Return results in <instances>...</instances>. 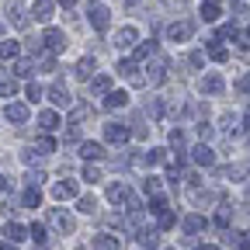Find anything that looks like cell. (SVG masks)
I'll list each match as a JSON object with an SVG mask.
<instances>
[{"instance_id":"9","label":"cell","mask_w":250,"mask_h":250,"mask_svg":"<svg viewBox=\"0 0 250 250\" xmlns=\"http://www.w3.org/2000/svg\"><path fill=\"white\" fill-rule=\"evenodd\" d=\"M49 98H52L56 108H70V101H73V98H70V90H66V87H59V83L49 90Z\"/></svg>"},{"instance_id":"19","label":"cell","mask_w":250,"mask_h":250,"mask_svg":"<svg viewBox=\"0 0 250 250\" xmlns=\"http://www.w3.org/2000/svg\"><path fill=\"white\" fill-rule=\"evenodd\" d=\"M205 229V219L202 215H188L184 219V233H202Z\"/></svg>"},{"instance_id":"21","label":"cell","mask_w":250,"mask_h":250,"mask_svg":"<svg viewBox=\"0 0 250 250\" xmlns=\"http://www.w3.org/2000/svg\"><path fill=\"white\" fill-rule=\"evenodd\" d=\"M90 90H94V94H111V80H108V77H94Z\"/></svg>"},{"instance_id":"41","label":"cell","mask_w":250,"mask_h":250,"mask_svg":"<svg viewBox=\"0 0 250 250\" xmlns=\"http://www.w3.org/2000/svg\"><path fill=\"white\" fill-rule=\"evenodd\" d=\"M160 226H164V229H170V226H174V215H170V212H164V215H160Z\"/></svg>"},{"instance_id":"33","label":"cell","mask_w":250,"mask_h":250,"mask_svg":"<svg viewBox=\"0 0 250 250\" xmlns=\"http://www.w3.org/2000/svg\"><path fill=\"white\" fill-rule=\"evenodd\" d=\"M83 181H101V170L87 164V167H83Z\"/></svg>"},{"instance_id":"46","label":"cell","mask_w":250,"mask_h":250,"mask_svg":"<svg viewBox=\"0 0 250 250\" xmlns=\"http://www.w3.org/2000/svg\"><path fill=\"white\" fill-rule=\"evenodd\" d=\"M59 4H62V7H73V4H77V0H59Z\"/></svg>"},{"instance_id":"10","label":"cell","mask_w":250,"mask_h":250,"mask_svg":"<svg viewBox=\"0 0 250 250\" xmlns=\"http://www.w3.org/2000/svg\"><path fill=\"white\" fill-rule=\"evenodd\" d=\"M42 42H45V45H49L52 52H59L62 45H66V35H62V31H56V28H49V31H45V39H42Z\"/></svg>"},{"instance_id":"42","label":"cell","mask_w":250,"mask_h":250,"mask_svg":"<svg viewBox=\"0 0 250 250\" xmlns=\"http://www.w3.org/2000/svg\"><path fill=\"white\" fill-rule=\"evenodd\" d=\"M236 87H240L243 94H250V73H247V77H240V83H236Z\"/></svg>"},{"instance_id":"13","label":"cell","mask_w":250,"mask_h":250,"mask_svg":"<svg viewBox=\"0 0 250 250\" xmlns=\"http://www.w3.org/2000/svg\"><path fill=\"white\" fill-rule=\"evenodd\" d=\"M4 115H7L11 122H28V108H24V104H18V101H11Z\"/></svg>"},{"instance_id":"11","label":"cell","mask_w":250,"mask_h":250,"mask_svg":"<svg viewBox=\"0 0 250 250\" xmlns=\"http://www.w3.org/2000/svg\"><path fill=\"white\" fill-rule=\"evenodd\" d=\"M132 42H136V28H122L118 35H115V45L118 49H132Z\"/></svg>"},{"instance_id":"16","label":"cell","mask_w":250,"mask_h":250,"mask_svg":"<svg viewBox=\"0 0 250 250\" xmlns=\"http://www.w3.org/2000/svg\"><path fill=\"white\" fill-rule=\"evenodd\" d=\"M125 101H129V94H125V90H111L104 98V108H125Z\"/></svg>"},{"instance_id":"37","label":"cell","mask_w":250,"mask_h":250,"mask_svg":"<svg viewBox=\"0 0 250 250\" xmlns=\"http://www.w3.org/2000/svg\"><path fill=\"white\" fill-rule=\"evenodd\" d=\"M170 146H177V149L184 146V132H181V129H174V132H170Z\"/></svg>"},{"instance_id":"15","label":"cell","mask_w":250,"mask_h":250,"mask_svg":"<svg viewBox=\"0 0 250 250\" xmlns=\"http://www.w3.org/2000/svg\"><path fill=\"white\" fill-rule=\"evenodd\" d=\"M202 94H223V77H215V73L205 77L202 80Z\"/></svg>"},{"instance_id":"12","label":"cell","mask_w":250,"mask_h":250,"mask_svg":"<svg viewBox=\"0 0 250 250\" xmlns=\"http://www.w3.org/2000/svg\"><path fill=\"white\" fill-rule=\"evenodd\" d=\"M80 156H87V160H101L104 149H101V143H80Z\"/></svg>"},{"instance_id":"31","label":"cell","mask_w":250,"mask_h":250,"mask_svg":"<svg viewBox=\"0 0 250 250\" xmlns=\"http://www.w3.org/2000/svg\"><path fill=\"white\" fill-rule=\"evenodd\" d=\"M153 52H156V45H153V42H146V45H139V49H136V59H149Z\"/></svg>"},{"instance_id":"38","label":"cell","mask_w":250,"mask_h":250,"mask_svg":"<svg viewBox=\"0 0 250 250\" xmlns=\"http://www.w3.org/2000/svg\"><path fill=\"white\" fill-rule=\"evenodd\" d=\"M42 181H45V174H42V170H31V174H28V184H31V188L42 184Z\"/></svg>"},{"instance_id":"27","label":"cell","mask_w":250,"mask_h":250,"mask_svg":"<svg viewBox=\"0 0 250 250\" xmlns=\"http://www.w3.org/2000/svg\"><path fill=\"white\" fill-rule=\"evenodd\" d=\"M143 188H146V195H160V177H146Z\"/></svg>"},{"instance_id":"26","label":"cell","mask_w":250,"mask_h":250,"mask_svg":"<svg viewBox=\"0 0 250 250\" xmlns=\"http://www.w3.org/2000/svg\"><path fill=\"white\" fill-rule=\"evenodd\" d=\"M77 208H80V212H87V215H94V212H98V202H94V198H80V202H77Z\"/></svg>"},{"instance_id":"24","label":"cell","mask_w":250,"mask_h":250,"mask_svg":"<svg viewBox=\"0 0 250 250\" xmlns=\"http://www.w3.org/2000/svg\"><path fill=\"white\" fill-rule=\"evenodd\" d=\"M28 233H31V240H35V243H39V247H42V243H45V240H49V233H45V226H39V223H35V226H31V229H28Z\"/></svg>"},{"instance_id":"18","label":"cell","mask_w":250,"mask_h":250,"mask_svg":"<svg viewBox=\"0 0 250 250\" xmlns=\"http://www.w3.org/2000/svg\"><path fill=\"white\" fill-rule=\"evenodd\" d=\"M56 198H77V184L73 181H59L56 184Z\"/></svg>"},{"instance_id":"47","label":"cell","mask_w":250,"mask_h":250,"mask_svg":"<svg viewBox=\"0 0 250 250\" xmlns=\"http://www.w3.org/2000/svg\"><path fill=\"white\" fill-rule=\"evenodd\" d=\"M212 4H215V0H212Z\"/></svg>"},{"instance_id":"25","label":"cell","mask_w":250,"mask_h":250,"mask_svg":"<svg viewBox=\"0 0 250 250\" xmlns=\"http://www.w3.org/2000/svg\"><path fill=\"white\" fill-rule=\"evenodd\" d=\"M21 202H24V205H28V208H35V205H39V202H42V195H39V191H35V188H28V191H24V198H21Z\"/></svg>"},{"instance_id":"28","label":"cell","mask_w":250,"mask_h":250,"mask_svg":"<svg viewBox=\"0 0 250 250\" xmlns=\"http://www.w3.org/2000/svg\"><path fill=\"white\" fill-rule=\"evenodd\" d=\"M139 243H143L146 250H153V247H156V233H153V229H146V233H139Z\"/></svg>"},{"instance_id":"29","label":"cell","mask_w":250,"mask_h":250,"mask_svg":"<svg viewBox=\"0 0 250 250\" xmlns=\"http://www.w3.org/2000/svg\"><path fill=\"white\" fill-rule=\"evenodd\" d=\"M0 56H4V59L18 56V42H0Z\"/></svg>"},{"instance_id":"43","label":"cell","mask_w":250,"mask_h":250,"mask_svg":"<svg viewBox=\"0 0 250 250\" xmlns=\"http://www.w3.org/2000/svg\"><path fill=\"white\" fill-rule=\"evenodd\" d=\"M0 250H18V247H14V243L7 240V243H0Z\"/></svg>"},{"instance_id":"7","label":"cell","mask_w":250,"mask_h":250,"mask_svg":"<svg viewBox=\"0 0 250 250\" xmlns=\"http://www.w3.org/2000/svg\"><path fill=\"white\" fill-rule=\"evenodd\" d=\"M191 156H195V164H198V167H212V164H215V153H212L205 143H202V146H195V149H191Z\"/></svg>"},{"instance_id":"30","label":"cell","mask_w":250,"mask_h":250,"mask_svg":"<svg viewBox=\"0 0 250 250\" xmlns=\"http://www.w3.org/2000/svg\"><path fill=\"white\" fill-rule=\"evenodd\" d=\"M14 94H18V83H14V80L0 83V98H14Z\"/></svg>"},{"instance_id":"8","label":"cell","mask_w":250,"mask_h":250,"mask_svg":"<svg viewBox=\"0 0 250 250\" xmlns=\"http://www.w3.org/2000/svg\"><path fill=\"white\" fill-rule=\"evenodd\" d=\"M7 18L14 21V28H28V18H24V11H21L18 0H7Z\"/></svg>"},{"instance_id":"4","label":"cell","mask_w":250,"mask_h":250,"mask_svg":"<svg viewBox=\"0 0 250 250\" xmlns=\"http://www.w3.org/2000/svg\"><path fill=\"white\" fill-rule=\"evenodd\" d=\"M49 219H52V226H56L59 233H73V219L62 212V208H52V215H49Z\"/></svg>"},{"instance_id":"22","label":"cell","mask_w":250,"mask_h":250,"mask_svg":"<svg viewBox=\"0 0 250 250\" xmlns=\"http://www.w3.org/2000/svg\"><path fill=\"white\" fill-rule=\"evenodd\" d=\"M202 21H219V7L212 4V0H208V4H202Z\"/></svg>"},{"instance_id":"20","label":"cell","mask_w":250,"mask_h":250,"mask_svg":"<svg viewBox=\"0 0 250 250\" xmlns=\"http://www.w3.org/2000/svg\"><path fill=\"white\" fill-rule=\"evenodd\" d=\"M90 73H94V59H80L77 62V77L80 80H90Z\"/></svg>"},{"instance_id":"3","label":"cell","mask_w":250,"mask_h":250,"mask_svg":"<svg viewBox=\"0 0 250 250\" xmlns=\"http://www.w3.org/2000/svg\"><path fill=\"white\" fill-rule=\"evenodd\" d=\"M191 31H195V21H177V24H170L167 35H170L174 42H184V39H191Z\"/></svg>"},{"instance_id":"44","label":"cell","mask_w":250,"mask_h":250,"mask_svg":"<svg viewBox=\"0 0 250 250\" xmlns=\"http://www.w3.org/2000/svg\"><path fill=\"white\" fill-rule=\"evenodd\" d=\"M7 191V177H0V195H4Z\"/></svg>"},{"instance_id":"17","label":"cell","mask_w":250,"mask_h":250,"mask_svg":"<svg viewBox=\"0 0 250 250\" xmlns=\"http://www.w3.org/2000/svg\"><path fill=\"white\" fill-rule=\"evenodd\" d=\"M208 56H212L215 62H226V59H229L226 45H219V39H212V42H208Z\"/></svg>"},{"instance_id":"40","label":"cell","mask_w":250,"mask_h":250,"mask_svg":"<svg viewBox=\"0 0 250 250\" xmlns=\"http://www.w3.org/2000/svg\"><path fill=\"white\" fill-rule=\"evenodd\" d=\"M52 66H56V59L49 52H42V70H52Z\"/></svg>"},{"instance_id":"1","label":"cell","mask_w":250,"mask_h":250,"mask_svg":"<svg viewBox=\"0 0 250 250\" xmlns=\"http://www.w3.org/2000/svg\"><path fill=\"white\" fill-rule=\"evenodd\" d=\"M87 21L98 28V31H104V28H108V21H111V11H108L104 4H90V7H87Z\"/></svg>"},{"instance_id":"2","label":"cell","mask_w":250,"mask_h":250,"mask_svg":"<svg viewBox=\"0 0 250 250\" xmlns=\"http://www.w3.org/2000/svg\"><path fill=\"white\" fill-rule=\"evenodd\" d=\"M104 139L115 143V146H122V143H129V129L118 125V122H108V125H104Z\"/></svg>"},{"instance_id":"14","label":"cell","mask_w":250,"mask_h":250,"mask_svg":"<svg viewBox=\"0 0 250 250\" xmlns=\"http://www.w3.org/2000/svg\"><path fill=\"white\" fill-rule=\"evenodd\" d=\"M39 129H42V132L59 129V118H56V111H42V115H39Z\"/></svg>"},{"instance_id":"32","label":"cell","mask_w":250,"mask_h":250,"mask_svg":"<svg viewBox=\"0 0 250 250\" xmlns=\"http://www.w3.org/2000/svg\"><path fill=\"white\" fill-rule=\"evenodd\" d=\"M35 149H39V153H52V149H56V143H52V139H49V136H42V139H39V146H35Z\"/></svg>"},{"instance_id":"36","label":"cell","mask_w":250,"mask_h":250,"mask_svg":"<svg viewBox=\"0 0 250 250\" xmlns=\"http://www.w3.org/2000/svg\"><path fill=\"white\" fill-rule=\"evenodd\" d=\"M42 98V87L39 83H28V101H39Z\"/></svg>"},{"instance_id":"35","label":"cell","mask_w":250,"mask_h":250,"mask_svg":"<svg viewBox=\"0 0 250 250\" xmlns=\"http://www.w3.org/2000/svg\"><path fill=\"white\" fill-rule=\"evenodd\" d=\"M236 45L240 49H250V31H236Z\"/></svg>"},{"instance_id":"45","label":"cell","mask_w":250,"mask_h":250,"mask_svg":"<svg viewBox=\"0 0 250 250\" xmlns=\"http://www.w3.org/2000/svg\"><path fill=\"white\" fill-rule=\"evenodd\" d=\"M198 250H219V247H215V243H202Z\"/></svg>"},{"instance_id":"5","label":"cell","mask_w":250,"mask_h":250,"mask_svg":"<svg viewBox=\"0 0 250 250\" xmlns=\"http://www.w3.org/2000/svg\"><path fill=\"white\" fill-rule=\"evenodd\" d=\"M94 250H122V240L111 233H98L94 236Z\"/></svg>"},{"instance_id":"23","label":"cell","mask_w":250,"mask_h":250,"mask_svg":"<svg viewBox=\"0 0 250 250\" xmlns=\"http://www.w3.org/2000/svg\"><path fill=\"white\" fill-rule=\"evenodd\" d=\"M24 233H28V229H24V226H18V223H11V226H7V240H11V243L24 240Z\"/></svg>"},{"instance_id":"6","label":"cell","mask_w":250,"mask_h":250,"mask_svg":"<svg viewBox=\"0 0 250 250\" xmlns=\"http://www.w3.org/2000/svg\"><path fill=\"white\" fill-rule=\"evenodd\" d=\"M31 18H35L39 24H49L52 21V4H49V0H39V4L31 7Z\"/></svg>"},{"instance_id":"39","label":"cell","mask_w":250,"mask_h":250,"mask_svg":"<svg viewBox=\"0 0 250 250\" xmlns=\"http://www.w3.org/2000/svg\"><path fill=\"white\" fill-rule=\"evenodd\" d=\"M202 62H205L202 52H191V56H188V66H202Z\"/></svg>"},{"instance_id":"34","label":"cell","mask_w":250,"mask_h":250,"mask_svg":"<svg viewBox=\"0 0 250 250\" xmlns=\"http://www.w3.org/2000/svg\"><path fill=\"white\" fill-rule=\"evenodd\" d=\"M14 73H18V77H28V73H31V62H28V59H21L18 66H14Z\"/></svg>"}]
</instances>
